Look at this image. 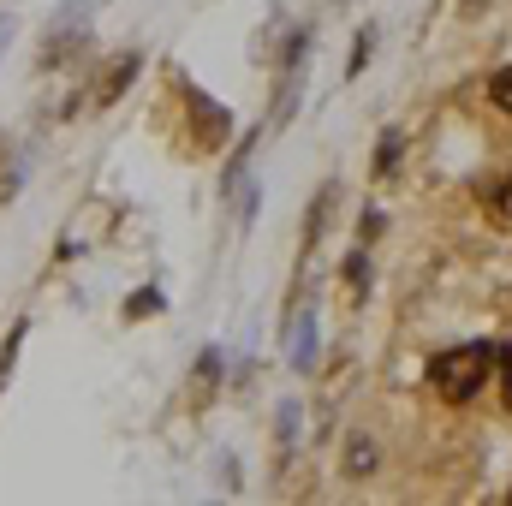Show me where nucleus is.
<instances>
[{
    "instance_id": "obj_13",
    "label": "nucleus",
    "mask_w": 512,
    "mask_h": 506,
    "mask_svg": "<svg viewBox=\"0 0 512 506\" xmlns=\"http://www.w3.org/2000/svg\"><path fill=\"white\" fill-rule=\"evenodd\" d=\"M6 42H12V18H0V48H6Z\"/></svg>"
},
{
    "instance_id": "obj_11",
    "label": "nucleus",
    "mask_w": 512,
    "mask_h": 506,
    "mask_svg": "<svg viewBox=\"0 0 512 506\" xmlns=\"http://www.w3.org/2000/svg\"><path fill=\"white\" fill-rule=\"evenodd\" d=\"M399 143H405V137H399V131H382V149H376V173H393V161H399Z\"/></svg>"
},
{
    "instance_id": "obj_8",
    "label": "nucleus",
    "mask_w": 512,
    "mask_h": 506,
    "mask_svg": "<svg viewBox=\"0 0 512 506\" xmlns=\"http://www.w3.org/2000/svg\"><path fill=\"white\" fill-rule=\"evenodd\" d=\"M370 48H376V30H370V24H364V30H358V42H352V66H346V72H352V78H358V72H364V66H370Z\"/></svg>"
},
{
    "instance_id": "obj_3",
    "label": "nucleus",
    "mask_w": 512,
    "mask_h": 506,
    "mask_svg": "<svg viewBox=\"0 0 512 506\" xmlns=\"http://www.w3.org/2000/svg\"><path fill=\"white\" fill-rule=\"evenodd\" d=\"M84 12H90V0H66V12H60V18H54V30H48L42 66H60V60H72V30H84Z\"/></svg>"
},
{
    "instance_id": "obj_12",
    "label": "nucleus",
    "mask_w": 512,
    "mask_h": 506,
    "mask_svg": "<svg viewBox=\"0 0 512 506\" xmlns=\"http://www.w3.org/2000/svg\"><path fill=\"white\" fill-rule=\"evenodd\" d=\"M495 358H501V399L512 405V340L501 346V352H495Z\"/></svg>"
},
{
    "instance_id": "obj_7",
    "label": "nucleus",
    "mask_w": 512,
    "mask_h": 506,
    "mask_svg": "<svg viewBox=\"0 0 512 506\" xmlns=\"http://www.w3.org/2000/svg\"><path fill=\"white\" fill-rule=\"evenodd\" d=\"M489 102H495V108L512 120V66H501V72L489 78Z\"/></svg>"
},
{
    "instance_id": "obj_6",
    "label": "nucleus",
    "mask_w": 512,
    "mask_h": 506,
    "mask_svg": "<svg viewBox=\"0 0 512 506\" xmlns=\"http://www.w3.org/2000/svg\"><path fill=\"white\" fill-rule=\"evenodd\" d=\"M292 364H298V370H310V364H316V316H304L298 346H292Z\"/></svg>"
},
{
    "instance_id": "obj_5",
    "label": "nucleus",
    "mask_w": 512,
    "mask_h": 506,
    "mask_svg": "<svg viewBox=\"0 0 512 506\" xmlns=\"http://www.w3.org/2000/svg\"><path fill=\"white\" fill-rule=\"evenodd\" d=\"M483 215H489L495 227H512V173H507V179H495V185L483 191Z\"/></svg>"
},
{
    "instance_id": "obj_9",
    "label": "nucleus",
    "mask_w": 512,
    "mask_h": 506,
    "mask_svg": "<svg viewBox=\"0 0 512 506\" xmlns=\"http://www.w3.org/2000/svg\"><path fill=\"white\" fill-rule=\"evenodd\" d=\"M370 465H376V447H370V441L358 435V441H352V453H346V471H352V477H364Z\"/></svg>"
},
{
    "instance_id": "obj_4",
    "label": "nucleus",
    "mask_w": 512,
    "mask_h": 506,
    "mask_svg": "<svg viewBox=\"0 0 512 506\" xmlns=\"http://www.w3.org/2000/svg\"><path fill=\"white\" fill-rule=\"evenodd\" d=\"M137 66H143L137 54H120V60H108V72L96 78V90H90V102H96V108H108V102H120V90H126L131 78H137Z\"/></svg>"
},
{
    "instance_id": "obj_2",
    "label": "nucleus",
    "mask_w": 512,
    "mask_h": 506,
    "mask_svg": "<svg viewBox=\"0 0 512 506\" xmlns=\"http://www.w3.org/2000/svg\"><path fill=\"white\" fill-rule=\"evenodd\" d=\"M179 90H185V114H191V143L209 149V155L227 149V143H233V120H227V108H215V102H209L197 84H185V78H179Z\"/></svg>"
},
{
    "instance_id": "obj_1",
    "label": "nucleus",
    "mask_w": 512,
    "mask_h": 506,
    "mask_svg": "<svg viewBox=\"0 0 512 506\" xmlns=\"http://www.w3.org/2000/svg\"><path fill=\"white\" fill-rule=\"evenodd\" d=\"M489 370H495V346H489V340H465V346L429 358V387H435L447 405H471V399L483 393Z\"/></svg>"
},
{
    "instance_id": "obj_10",
    "label": "nucleus",
    "mask_w": 512,
    "mask_h": 506,
    "mask_svg": "<svg viewBox=\"0 0 512 506\" xmlns=\"http://www.w3.org/2000/svg\"><path fill=\"white\" fill-rule=\"evenodd\" d=\"M346 280H352V292H358V298L370 292V256H364V251H352V262H346Z\"/></svg>"
}]
</instances>
